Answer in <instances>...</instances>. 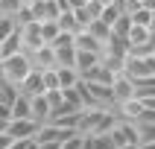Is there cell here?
Masks as SVG:
<instances>
[{"label":"cell","instance_id":"6da1fadb","mask_svg":"<svg viewBox=\"0 0 155 149\" xmlns=\"http://www.w3.org/2000/svg\"><path fill=\"white\" fill-rule=\"evenodd\" d=\"M29 70H32V61H29L26 53H15V56H6L0 61V79L9 82V85H21Z\"/></svg>","mask_w":155,"mask_h":149},{"label":"cell","instance_id":"7a4b0ae2","mask_svg":"<svg viewBox=\"0 0 155 149\" xmlns=\"http://www.w3.org/2000/svg\"><path fill=\"white\" fill-rule=\"evenodd\" d=\"M18 35H21V47H24L26 56H29V53H35L38 47H44V38H41V26H38V21L18 26Z\"/></svg>","mask_w":155,"mask_h":149},{"label":"cell","instance_id":"3957f363","mask_svg":"<svg viewBox=\"0 0 155 149\" xmlns=\"http://www.w3.org/2000/svg\"><path fill=\"white\" fill-rule=\"evenodd\" d=\"M108 138L114 140V146H126V143H138V129L135 123H126V120H117L108 131Z\"/></svg>","mask_w":155,"mask_h":149},{"label":"cell","instance_id":"277c9868","mask_svg":"<svg viewBox=\"0 0 155 149\" xmlns=\"http://www.w3.org/2000/svg\"><path fill=\"white\" fill-rule=\"evenodd\" d=\"M35 131H38V123L35 120H9V129H6V134L12 140H32L35 138Z\"/></svg>","mask_w":155,"mask_h":149},{"label":"cell","instance_id":"5b68a950","mask_svg":"<svg viewBox=\"0 0 155 149\" xmlns=\"http://www.w3.org/2000/svg\"><path fill=\"white\" fill-rule=\"evenodd\" d=\"M18 91H21L24 96H29V99H32V96H44L47 91H44V79H41V70H29V73L24 76V82L18 85Z\"/></svg>","mask_w":155,"mask_h":149},{"label":"cell","instance_id":"8992f818","mask_svg":"<svg viewBox=\"0 0 155 149\" xmlns=\"http://www.w3.org/2000/svg\"><path fill=\"white\" fill-rule=\"evenodd\" d=\"M29 61H32V70H53L56 67V50H53L50 44H44V47H38L35 53H29Z\"/></svg>","mask_w":155,"mask_h":149},{"label":"cell","instance_id":"52a82bcc","mask_svg":"<svg viewBox=\"0 0 155 149\" xmlns=\"http://www.w3.org/2000/svg\"><path fill=\"white\" fill-rule=\"evenodd\" d=\"M132 96H135V88H132V79L126 76V73H120V76H114V79H111V99H114V105L126 102V99H132Z\"/></svg>","mask_w":155,"mask_h":149},{"label":"cell","instance_id":"ba28073f","mask_svg":"<svg viewBox=\"0 0 155 149\" xmlns=\"http://www.w3.org/2000/svg\"><path fill=\"white\" fill-rule=\"evenodd\" d=\"M29 117H32L38 126H41V123H50L53 108H50V102H47V96H32V99H29Z\"/></svg>","mask_w":155,"mask_h":149},{"label":"cell","instance_id":"9c48e42d","mask_svg":"<svg viewBox=\"0 0 155 149\" xmlns=\"http://www.w3.org/2000/svg\"><path fill=\"white\" fill-rule=\"evenodd\" d=\"M132 88H135V96L138 99H152L155 96V73L143 79H132Z\"/></svg>","mask_w":155,"mask_h":149},{"label":"cell","instance_id":"30bf717a","mask_svg":"<svg viewBox=\"0 0 155 149\" xmlns=\"http://www.w3.org/2000/svg\"><path fill=\"white\" fill-rule=\"evenodd\" d=\"M9 114H12V120H26L29 117V96H24L18 91V96L9 102ZM32 120V117H29Z\"/></svg>","mask_w":155,"mask_h":149},{"label":"cell","instance_id":"8fae6325","mask_svg":"<svg viewBox=\"0 0 155 149\" xmlns=\"http://www.w3.org/2000/svg\"><path fill=\"white\" fill-rule=\"evenodd\" d=\"M56 79H59V91H68V88H76L79 85L76 67H56Z\"/></svg>","mask_w":155,"mask_h":149},{"label":"cell","instance_id":"7c38bea8","mask_svg":"<svg viewBox=\"0 0 155 149\" xmlns=\"http://www.w3.org/2000/svg\"><path fill=\"white\" fill-rule=\"evenodd\" d=\"M15 53H24L18 29H15L12 35H9V38H3V41H0V59H6V56H15Z\"/></svg>","mask_w":155,"mask_h":149},{"label":"cell","instance_id":"4fadbf2b","mask_svg":"<svg viewBox=\"0 0 155 149\" xmlns=\"http://www.w3.org/2000/svg\"><path fill=\"white\" fill-rule=\"evenodd\" d=\"M38 26H41V38H44V44H53V41H56V35L61 32L56 21H38Z\"/></svg>","mask_w":155,"mask_h":149},{"label":"cell","instance_id":"5bb4252c","mask_svg":"<svg viewBox=\"0 0 155 149\" xmlns=\"http://www.w3.org/2000/svg\"><path fill=\"white\" fill-rule=\"evenodd\" d=\"M15 29H18V26H15V21H12V15H0V41L9 38Z\"/></svg>","mask_w":155,"mask_h":149},{"label":"cell","instance_id":"9a60e30c","mask_svg":"<svg viewBox=\"0 0 155 149\" xmlns=\"http://www.w3.org/2000/svg\"><path fill=\"white\" fill-rule=\"evenodd\" d=\"M41 79H44V91H59V79H56V67H53V70H44V73H41Z\"/></svg>","mask_w":155,"mask_h":149},{"label":"cell","instance_id":"2e32d148","mask_svg":"<svg viewBox=\"0 0 155 149\" xmlns=\"http://www.w3.org/2000/svg\"><path fill=\"white\" fill-rule=\"evenodd\" d=\"M82 146H85V134H79V131L61 143V149H82Z\"/></svg>","mask_w":155,"mask_h":149},{"label":"cell","instance_id":"e0dca14e","mask_svg":"<svg viewBox=\"0 0 155 149\" xmlns=\"http://www.w3.org/2000/svg\"><path fill=\"white\" fill-rule=\"evenodd\" d=\"M9 143H12V138L9 134H0V149H9Z\"/></svg>","mask_w":155,"mask_h":149},{"label":"cell","instance_id":"ac0fdd59","mask_svg":"<svg viewBox=\"0 0 155 149\" xmlns=\"http://www.w3.org/2000/svg\"><path fill=\"white\" fill-rule=\"evenodd\" d=\"M6 129H9V120H3V117H0V134H6Z\"/></svg>","mask_w":155,"mask_h":149},{"label":"cell","instance_id":"d6986e66","mask_svg":"<svg viewBox=\"0 0 155 149\" xmlns=\"http://www.w3.org/2000/svg\"><path fill=\"white\" fill-rule=\"evenodd\" d=\"M138 149H155V143H138Z\"/></svg>","mask_w":155,"mask_h":149},{"label":"cell","instance_id":"ffe728a7","mask_svg":"<svg viewBox=\"0 0 155 149\" xmlns=\"http://www.w3.org/2000/svg\"><path fill=\"white\" fill-rule=\"evenodd\" d=\"M117 149H138V143H126V146H117Z\"/></svg>","mask_w":155,"mask_h":149},{"label":"cell","instance_id":"44dd1931","mask_svg":"<svg viewBox=\"0 0 155 149\" xmlns=\"http://www.w3.org/2000/svg\"><path fill=\"white\" fill-rule=\"evenodd\" d=\"M59 149H61V146H59Z\"/></svg>","mask_w":155,"mask_h":149}]
</instances>
